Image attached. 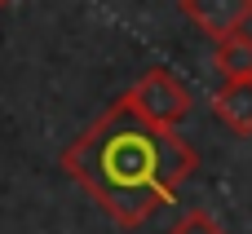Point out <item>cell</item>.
<instances>
[{
    "mask_svg": "<svg viewBox=\"0 0 252 234\" xmlns=\"http://www.w3.org/2000/svg\"><path fill=\"white\" fill-rule=\"evenodd\" d=\"M58 164L120 230H137L177 199L182 181L199 168V155L177 128H159L115 97Z\"/></svg>",
    "mask_w": 252,
    "mask_h": 234,
    "instance_id": "6da1fadb",
    "label": "cell"
},
{
    "mask_svg": "<svg viewBox=\"0 0 252 234\" xmlns=\"http://www.w3.org/2000/svg\"><path fill=\"white\" fill-rule=\"evenodd\" d=\"M120 102L133 106L142 119L159 124V128H177V124L190 115V106H195L190 88H186L182 75H173L168 66H151V71H142V75L120 93Z\"/></svg>",
    "mask_w": 252,
    "mask_h": 234,
    "instance_id": "7a4b0ae2",
    "label": "cell"
},
{
    "mask_svg": "<svg viewBox=\"0 0 252 234\" xmlns=\"http://www.w3.org/2000/svg\"><path fill=\"white\" fill-rule=\"evenodd\" d=\"M182 13L217 44L235 31H248L252 22V0H182Z\"/></svg>",
    "mask_w": 252,
    "mask_h": 234,
    "instance_id": "3957f363",
    "label": "cell"
},
{
    "mask_svg": "<svg viewBox=\"0 0 252 234\" xmlns=\"http://www.w3.org/2000/svg\"><path fill=\"white\" fill-rule=\"evenodd\" d=\"M213 115L235 137H252V80H226L213 93Z\"/></svg>",
    "mask_w": 252,
    "mask_h": 234,
    "instance_id": "277c9868",
    "label": "cell"
},
{
    "mask_svg": "<svg viewBox=\"0 0 252 234\" xmlns=\"http://www.w3.org/2000/svg\"><path fill=\"white\" fill-rule=\"evenodd\" d=\"M213 66L221 71V80H252V35L248 31H235V35L217 40Z\"/></svg>",
    "mask_w": 252,
    "mask_h": 234,
    "instance_id": "5b68a950",
    "label": "cell"
},
{
    "mask_svg": "<svg viewBox=\"0 0 252 234\" xmlns=\"http://www.w3.org/2000/svg\"><path fill=\"white\" fill-rule=\"evenodd\" d=\"M168 234H226V226H221L208 208H190V212L177 217V226H173Z\"/></svg>",
    "mask_w": 252,
    "mask_h": 234,
    "instance_id": "8992f818",
    "label": "cell"
},
{
    "mask_svg": "<svg viewBox=\"0 0 252 234\" xmlns=\"http://www.w3.org/2000/svg\"><path fill=\"white\" fill-rule=\"evenodd\" d=\"M4 4H13V0H0V9H4Z\"/></svg>",
    "mask_w": 252,
    "mask_h": 234,
    "instance_id": "52a82bcc",
    "label": "cell"
}]
</instances>
